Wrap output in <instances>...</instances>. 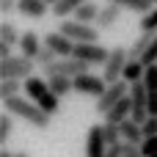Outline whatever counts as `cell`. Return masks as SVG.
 I'll return each instance as SVG.
<instances>
[{"mask_svg": "<svg viewBox=\"0 0 157 157\" xmlns=\"http://www.w3.org/2000/svg\"><path fill=\"white\" fill-rule=\"evenodd\" d=\"M3 110L6 113H11V116H17V119H22L25 124H30L33 130H47L50 127V121H52V116L47 113V110H41L33 99H28V97H11V99H3Z\"/></svg>", "mask_w": 157, "mask_h": 157, "instance_id": "cell-1", "label": "cell"}, {"mask_svg": "<svg viewBox=\"0 0 157 157\" xmlns=\"http://www.w3.org/2000/svg\"><path fill=\"white\" fill-rule=\"evenodd\" d=\"M83 3H86V0H61V3H55V6H52V14H55L58 19H66L69 14H75V11H77Z\"/></svg>", "mask_w": 157, "mask_h": 157, "instance_id": "cell-23", "label": "cell"}, {"mask_svg": "<svg viewBox=\"0 0 157 157\" xmlns=\"http://www.w3.org/2000/svg\"><path fill=\"white\" fill-rule=\"evenodd\" d=\"M36 61L28 58V55H11V58H3L0 61V80H28L33 72H36Z\"/></svg>", "mask_w": 157, "mask_h": 157, "instance_id": "cell-3", "label": "cell"}, {"mask_svg": "<svg viewBox=\"0 0 157 157\" xmlns=\"http://www.w3.org/2000/svg\"><path fill=\"white\" fill-rule=\"evenodd\" d=\"M55 61H58V52H55L52 47H47V44H44V47H41V52L36 55V63H39L41 69H47V66H52Z\"/></svg>", "mask_w": 157, "mask_h": 157, "instance_id": "cell-26", "label": "cell"}, {"mask_svg": "<svg viewBox=\"0 0 157 157\" xmlns=\"http://www.w3.org/2000/svg\"><path fill=\"white\" fill-rule=\"evenodd\" d=\"M105 157H124V141L121 144H110L108 152H105Z\"/></svg>", "mask_w": 157, "mask_h": 157, "instance_id": "cell-34", "label": "cell"}, {"mask_svg": "<svg viewBox=\"0 0 157 157\" xmlns=\"http://www.w3.org/2000/svg\"><path fill=\"white\" fill-rule=\"evenodd\" d=\"M41 47H44V41L39 39V33H33V30H25V33H22V39H19V50H22V55H28V58L36 61V55L41 52Z\"/></svg>", "mask_w": 157, "mask_h": 157, "instance_id": "cell-15", "label": "cell"}, {"mask_svg": "<svg viewBox=\"0 0 157 157\" xmlns=\"http://www.w3.org/2000/svg\"><path fill=\"white\" fill-rule=\"evenodd\" d=\"M19 39H22V33L17 30V25L14 22H0V41H6V44H19Z\"/></svg>", "mask_w": 157, "mask_h": 157, "instance_id": "cell-24", "label": "cell"}, {"mask_svg": "<svg viewBox=\"0 0 157 157\" xmlns=\"http://www.w3.org/2000/svg\"><path fill=\"white\" fill-rule=\"evenodd\" d=\"M11 132H14V116L3 110V116H0V144H6L11 138Z\"/></svg>", "mask_w": 157, "mask_h": 157, "instance_id": "cell-27", "label": "cell"}, {"mask_svg": "<svg viewBox=\"0 0 157 157\" xmlns=\"http://www.w3.org/2000/svg\"><path fill=\"white\" fill-rule=\"evenodd\" d=\"M141 152H144V157L157 155V135H152V138H144V144H141Z\"/></svg>", "mask_w": 157, "mask_h": 157, "instance_id": "cell-30", "label": "cell"}, {"mask_svg": "<svg viewBox=\"0 0 157 157\" xmlns=\"http://www.w3.org/2000/svg\"><path fill=\"white\" fill-rule=\"evenodd\" d=\"M72 55L80 58V61H86V63H91V66H99V63H105L110 58V50L102 47L99 41H80V44H75Z\"/></svg>", "mask_w": 157, "mask_h": 157, "instance_id": "cell-6", "label": "cell"}, {"mask_svg": "<svg viewBox=\"0 0 157 157\" xmlns=\"http://www.w3.org/2000/svg\"><path fill=\"white\" fill-rule=\"evenodd\" d=\"M0 157H14V152H8V149H0Z\"/></svg>", "mask_w": 157, "mask_h": 157, "instance_id": "cell-37", "label": "cell"}, {"mask_svg": "<svg viewBox=\"0 0 157 157\" xmlns=\"http://www.w3.org/2000/svg\"><path fill=\"white\" fill-rule=\"evenodd\" d=\"M144 83H146V91H157V63H149L146 66Z\"/></svg>", "mask_w": 157, "mask_h": 157, "instance_id": "cell-29", "label": "cell"}, {"mask_svg": "<svg viewBox=\"0 0 157 157\" xmlns=\"http://www.w3.org/2000/svg\"><path fill=\"white\" fill-rule=\"evenodd\" d=\"M44 44H47V47H52V50L58 52V58H69V55L75 52V41H72L69 36H63L61 30L47 33V36H44Z\"/></svg>", "mask_w": 157, "mask_h": 157, "instance_id": "cell-11", "label": "cell"}, {"mask_svg": "<svg viewBox=\"0 0 157 157\" xmlns=\"http://www.w3.org/2000/svg\"><path fill=\"white\" fill-rule=\"evenodd\" d=\"M155 36H157V33H152V30H144V33L132 41V47H130V61H141L144 52L149 50V44L155 41Z\"/></svg>", "mask_w": 157, "mask_h": 157, "instance_id": "cell-18", "label": "cell"}, {"mask_svg": "<svg viewBox=\"0 0 157 157\" xmlns=\"http://www.w3.org/2000/svg\"><path fill=\"white\" fill-rule=\"evenodd\" d=\"M102 135H105L108 146H110V144H121V141H124V138H121V127H119V124H113V121H105V124H102Z\"/></svg>", "mask_w": 157, "mask_h": 157, "instance_id": "cell-25", "label": "cell"}, {"mask_svg": "<svg viewBox=\"0 0 157 157\" xmlns=\"http://www.w3.org/2000/svg\"><path fill=\"white\" fill-rule=\"evenodd\" d=\"M105 3H116V6H121L124 11H138V14H146V11L155 8L152 0H105Z\"/></svg>", "mask_w": 157, "mask_h": 157, "instance_id": "cell-21", "label": "cell"}, {"mask_svg": "<svg viewBox=\"0 0 157 157\" xmlns=\"http://www.w3.org/2000/svg\"><path fill=\"white\" fill-rule=\"evenodd\" d=\"M25 94H28V99H33L41 110H47L50 116H55L58 113V108H61V97L50 88V83L44 80V77H36V75H30L28 80H25V88H22Z\"/></svg>", "mask_w": 157, "mask_h": 157, "instance_id": "cell-2", "label": "cell"}, {"mask_svg": "<svg viewBox=\"0 0 157 157\" xmlns=\"http://www.w3.org/2000/svg\"><path fill=\"white\" fill-rule=\"evenodd\" d=\"M17 8H19V0H0V11H3L6 17H8V14H14Z\"/></svg>", "mask_w": 157, "mask_h": 157, "instance_id": "cell-33", "label": "cell"}, {"mask_svg": "<svg viewBox=\"0 0 157 157\" xmlns=\"http://www.w3.org/2000/svg\"><path fill=\"white\" fill-rule=\"evenodd\" d=\"M58 30L63 36H69L75 44L80 41H99V28L91 25V22H80V19H61Z\"/></svg>", "mask_w": 157, "mask_h": 157, "instance_id": "cell-4", "label": "cell"}, {"mask_svg": "<svg viewBox=\"0 0 157 157\" xmlns=\"http://www.w3.org/2000/svg\"><path fill=\"white\" fill-rule=\"evenodd\" d=\"M88 69H91V63H86V61L69 55V58H58L52 66H47L44 75H66V77H77V75H86Z\"/></svg>", "mask_w": 157, "mask_h": 157, "instance_id": "cell-8", "label": "cell"}, {"mask_svg": "<svg viewBox=\"0 0 157 157\" xmlns=\"http://www.w3.org/2000/svg\"><path fill=\"white\" fill-rule=\"evenodd\" d=\"M44 3H47V6L52 8V6H55V3H61V0H44Z\"/></svg>", "mask_w": 157, "mask_h": 157, "instance_id": "cell-39", "label": "cell"}, {"mask_svg": "<svg viewBox=\"0 0 157 157\" xmlns=\"http://www.w3.org/2000/svg\"><path fill=\"white\" fill-rule=\"evenodd\" d=\"M22 88H25V80H11V77H8V80H0V102L17 97Z\"/></svg>", "mask_w": 157, "mask_h": 157, "instance_id": "cell-22", "label": "cell"}, {"mask_svg": "<svg viewBox=\"0 0 157 157\" xmlns=\"http://www.w3.org/2000/svg\"><path fill=\"white\" fill-rule=\"evenodd\" d=\"M132 116V99H130V94L124 97V99H119L110 110H108V116H105V121H113V124H121V121H127Z\"/></svg>", "mask_w": 157, "mask_h": 157, "instance_id": "cell-13", "label": "cell"}, {"mask_svg": "<svg viewBox=\"0 0 157 157\" xmlns=\"http://www.w3.org/2000/svg\"><path fill=\"white\" fill-rule=\"evenodd\" d=\"M105 152H108V141L102 135V124L88 127V132H86V157H105Z\"/></svg>", "mask_w": 157, "mask_h": 157, "instance_id": "cell-10", "label": "cell"}, {"mask_svg": "<svg viewBox=\"0 0 157 157\" xmlns=\"http://www.w3.org/2000/svg\"><path fill=\"white\" fill-rule=\"evenodd\" d=\"M144 135H146V138L157 135V116H149V119L144 121Z\"/></svg>", "mask_w": 157, "mask_h": 157, "instance_id": "cell-32", "label": "cell"}, {"mask_svg": "<svg viewBox=\"0 0 157 157\" xmlns=\"http://www.w3.org/2000/svg\"><path fill=\"white\" fill-rule=\"evenodd\" d=\"M22 17H28V19H44L47 17V11H52L44 0H19V8H17Z\"/></svg>", "mask_w": 157, "mask_h": 157, "instance_id": "cell-12", "label": "cell"}, {"mask_svg": "<svg viewBox=\"0 0 157 157\" xmlns=\"http://www.w3.org/2000/svg\"><path fill=\"white\" fill-rule=\"evenodd\" d=\"M141 30H152V33H157V8L146 11V14L141 17Z\"/></svg>", "mask_w": 157, "mask_h": 157, "instance_id": "cell-28", "label": "cell"}, {"mask_svg": "<svg viewBox=\"0 0 157 157\" xmlns=\"http://www.w3.org/2000/svg\"><path fill=\"white\" fill-rule=\"evenodd\" d=\"M121 6H116V3H108V6H102V11H99V17H97V28L99 30H108V28H113L116 22H119V17H121Z\"/></svg>", "mask_w": 157, "mask_h": 157, "instance_id": "cell-14", "label": "cell"}, {"mask_svg": "<svg viewBox=\"0 0 157 157\" xmlns=\"http://www.w3.org/2000/svg\"><path fill=\"white\" fill-rule=\"evenodd\" d=\"M99 11H102V6H97L94 0H86L77 11H75V19H80V22H91V25H97V17H99Z\"/></svg>", "mask_w": 157, "mask_h": 157, "instance_id": "cell-19", "label": "cell"}, {"mask_svg": "<svg viewBox=\"0 0 157 157\" xmlns=\"http://www.w3.org/2000/svg\"><path fill=\"white\" fill-rule=\"evenodd\" d=\"M124 157H144V152H141L138 144H127L124 141Z\"/></svg>", "mask_w": 157, "mask_h": 157, "instance_id": "cell-35", "label": "cell"}, {"mask_svg": "<svg viewBox=\"0 0 157 157\" xmlns=\"http://www.w3.org/2000/svg\"><path fill=\"white\" fill-rule=\"evenodd\" d=\"M152 157H157V155H152Z\"/></svg>", "mask_w": 157, "mask_h": 157, "instance_id": "cell-41", "label": "cell"}, {"mask_svg": "<svg viewBox=\"0 0 157 157\" xmlns=\"http://www.w3.org/2000/svg\"><path fill=\"white\" fill-rule=\"evenodd\" d=\"M130 94V83L127 80H119V83H110L108 88H105V94L102 97H97V113H102V116H108V110L119 102V99H124Z\"/></svg>", "mask_w": 157, "mask_h": 157, "instance_id": "cell-7", "label": "cell"}, {"mask_svg": "<svg viewBox=\"0 0 157 157\" xmlns=\"http://www.w3.org/2000/svg\"><path fill=\"white\" fill-rule=\"evenodd\" d=\"M119 127H121V138H124L127 144H138V146L144 144V138H146V135H144V124H138L135 119H127V121H121Z\"/></svg>", "mask_w": 157, "mask_h": 157, "instance_id": "cell-16", "label": "cell"}, {"mask_svg": "<svg viewBox=\"0 0 157 157\" xmlns=\"http://www.w3.org/2000/svg\"><path fill=\"white\" fill-rule=\"evenodd\" d=\"M141 63H144V66H149V63H157V36H155V41L149 44V50L144 52V58H141Z\"/></svg>", "mask_w": 157, "mask_h": 157, "instance_id": "cell-31", "label": "cell"}, {"mask_svg": "<svg viewBox=\"0 0 157 157\" xmlns=\"http://www.w3.org/2000/svg\"><path fill=\"white\" fill-rule=\"evenodd\" d=\"M105 88H108V80H105L102 75H91V72H86V75H77V77H75V91H77V94H86V97H102Z\"/></svg>", "mask_w": 157, "mask_h": 157, "instance_id": "cell-9", "label": "cell"}, {"mask_svg": "<svg viewBox=\"0 0 157 157\" xmlns=\"http://www.w3.org/2000/svg\"><path fill=\"white\" fill-rule=\"evenodd\" d=\"M127 61H130V50H127V47H113V50H110V58L102 63V77L108 80V86L121 80Z\"/></svg>", "mask_w": 157, "mask_h": 157, "instance_id": "cell-5", "label": "cell"}, {"mask_svg": "<svg viewBox=\"0 0 157 157\" xmlns=\"http://www.w3.org/2000/svg\"><path fill=\"white\" fill-rule=\"evenodd\" d=\"M14 157H30L28 152H14Z\"/></svg>", "mask_w": 157, "mask_h": 157, "instance_id": "cell-38", "label": "cell"}, {"mask_svg": "<svg viewBox=\"0 0 157 157\" xmlns=\"http://www.w3.org/2000/svg\"><path fill=\"white\" fill-rule=\"evenodd\" d=\"M47 83L58 97H69L75 91V77H66V75H47Z\"/></svg>", "mask_w": 157, "mask_h": 157, "instance_id": "cell-17", "label": "cell"}, {"mask_svg": "<svg viewBox=\"0 0 157 157\" xmlns=\"http://www.w3.org/2000/svg\"><path fill=\"white\" fill-rule=\"evenodd\" d=\"M144 75H146V66H144L141 61H127V66H124V75H121V80H127V83L132 86V83L144 80Z\"/></svg>", "mask_w": 157, "mask_h": 157, "instance_id": "cell-20", "label": "cell"}, {"mask_svg": "<svg viewBox=\"0 0 157 157\" xmlns=\"http://www.w3.org/2000/svg\"><path fill=\"white\" fill-rule=\"evenodd\" d=\"M152 3H157V0H152Z\"/></svg>", "mask_w": 157, "mask_h": 157, "instance_id": "cell-40", "label": "cell"}, {"mask_svg": "<svg viewBox=\"0 0 157 157\" xmlns=\"http://www.w3.org/2000/svg\"><path fill=\"white\" fill-rule=\"evenodd\" d=\"M11 55H14V44L0 41V61H3V58H11Z\"/></svg>", "mask_w": 157, "mask_h": 157, "instance_id": "cell-36", "label": "cell"}]
</instances>
